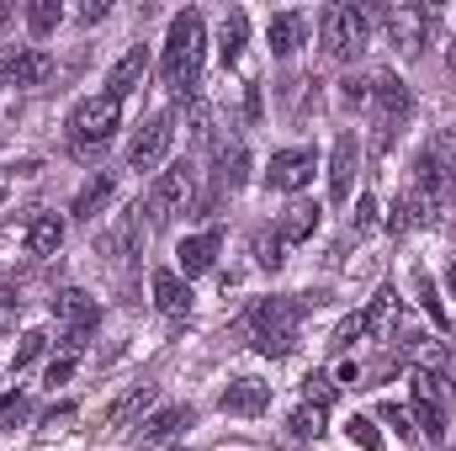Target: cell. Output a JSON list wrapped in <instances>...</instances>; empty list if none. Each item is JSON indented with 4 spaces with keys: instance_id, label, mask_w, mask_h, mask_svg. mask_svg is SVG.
I'll return each instance as SVG.
<instances>
[{
    "instance_id": "1",
    "label": "cell",
    "mask_w": 456,
    "mask_h": 451,
    "mask_svg": "<svg viewBox=\"0 0 456 451\" xmlns=\"http://www.w3.org/2000/svg\"><path fill=\"white\" fill-rule=\"evenodd\" d=\"M202 53H208V27L197 11H181L170 16V37H165V59H159V75L175 96H197V80H202Z\"/></svg>"
},
{
    "instance_id": "2",
    "label": "cell",
    "mask_w": 456,
    "mask_h": 451,
    "mask_svg": "<svg viewBox=\"0 0 456 451\" xmlns=\"http://www.w3.org/2000/svg\"><path fill=\"white\" fill-rule=\"evenodd\" d=\"M319 37H324V53H330L335 64L361 59V48L371 43V11H366V5H324Z\"/></svg>"
},
{
    "instance_id": "3",
    "label": "cell",
    "mask_w": 456,
    "mask_h": 451,
    "mask_svg": "<svg viewBox=\"0 0 456 451\" xmlns=\"http://www.w3.org/2000/svg\"><path fill=\"white\" fill-rule=\"evenodd\" d=\"M297 303L292 298H265V303H255V314H249V335H255V350L260 356H292L297 350Z\"/></svg>"
},
{
    "instance_id": "4",
    "label": "cell",
    "mask_w": 456,
    "mask_h": 451,
    "mask_svg": "<svg viewBox=\"0 0 456 451\" xmlns=\"http://www.w3.org/2000/svg\"><path fill=\"white\" fill-rule=\"evenodd\" d=\"M186 208H197V165L181 160V165H170V170L154 176V186H149V218L154 224H170Z\"/></svg>"
},
{
    "instance_id": "5",
    "label": "cell",
    "mask_w": 456,
    "mask_h": 451,
    "mask_svg": "<svg viewBox=\"0 0 456 451\" xmlns=\"http://www.w3.org/2000/svg\"><path fill=\"white\" fill-rule=\"evenodd\" d=\"M117 127H122V102H112V96H86V102L69 112V138H75L80 154L112 144Z\"/></svg>"
},
{
    "instance_id": "6",
    "label": "cell",
    "mask_w": 456,
    "mask_h": 451,
    "mask_svg": "<svg viewBox=\"0 0 456 451\" xmlns=\"http://www.w3.org/2000/svg\"><path fill=\"white\" fill-rule=\"evenodd\" d=\"M430 21H436L430 5H387V11H382V27H387L393 48H398L403 59H419V53H425V43H430Z\"/></svg>"
},
{
    "instance_id": "7",
    "label": "cell",
    "mask_w": 456,
    "mask_h": 451,
    "mask_svg": "<svg viewBox=\"0 0 456 451\" xmlns=\"http://www.w3.org/2000/svg\"><path fill=\"white\" fill-rule=\"evenodd\" d=\"M414 112V96H409V86L398 80V75H377L371 80V117H377V144H387L403 122Z\"/></svg>"
},
{
    "instance_id": "8",
    "label": "cell",
    "mask_w": 456,
    "mask_h": 451,
    "mask_svg": "<svg viewBox=\"0 0 456 451\" xmlns=\"http://www.w3.org/2000/svg\"><path fill=\"white\" fill-rule=\"evenodd\" d=\"M53 319L64 324L69 350H80L86 340L96 335V324H102V308H96V298H91V292H80V287H64V292L53 298Z\"/></svg>"
},
{
    "instance_id": "9",
    "label": "cell",
    "mask_w": 456,
    "mask_h": 451,
    "mask_svg": "<svg viewBox=\"0 0 456 451\" xmlns=\"http://www.w3.org/2000/svg\"><path fill=\"white\" fill-rule=\"evenodd\" d=\"M170 144H175V117L170 112L149 117V122L138 127V138L127 144V165H133V170H154V165H165Z\"/></svg>"
},
{
    "instance_id": "10",
    "label": "cell",
    "mask_w": 456,
    "mask_h": 451,
    "mask_svg": "<svg viewBox=\"0 0 456 451\" xmlns=\"http://www.w3.org/2000/svg\"><path fill=\"white\" fill-rule=\"evenodd\" d=\"M314 149H276L271 154V170H265V186L271 192H303L314 181Z\"/></svg>"
},
{
    "instance_id": "11",
    "label": "cell",
    "mask_w": 456,
    "mask_h": 451,
    "mask_svg": "<svg viewBox=\"0 0 456 451\" xmlns=\"http://www.w3.org/2000/svg\"><path fill=\"white\" fill-rule=\"evenodd\" d=\"M409 414H414V430H425L430 441L446 436V404H441L430 372H414V409H409Z\"/></svg>"
},
{
    "instance_id": "12",
    "label": "cell",
    "mask_w": 456,
    "mask_h": 451,
    "mask_svg": "<svg viewBox=\"0 0 456 451\" xmlns=\"http://www.w3.org/2000/svg\"><path fill=\"white\" fill-rule=\"evenodd\" d=\"M218 409H224V414H239V420L265 414V409H271V382H260V377H233L224 388V398H218Z\"/></svg>"
},
{
    "instance_id": "13",
    "label": "cell",
    "mask_w": 456,
    "mask_h": 451,
    "mask_svg": "<svg viewBox=\"0 0 456 451\" xmlns=\"http://www.w3.org/2000/svg\"><path fill=\"white\" fill-rule=\"evenodd\" d=\"M0 80H5V86H43V80H53V53H43V48H16V53L0 59Z\"/></svg>"
},
{
    "instance_id": "14",
    "label": "cell",
    "mask_w": 456,
    "mask_h": 451,
    "mask_svg": "<svg viewBox=\"0 0 456 451\" xmlns=\"http://www.w3.org/2000/svg\"><path fill=\"white\" fill-rule=\"evenodd\" d=\"M355 170H361V138H355V133H340V138H335V154H330V197H335V202H350Z\"/></svg>"
},
{
    "instance_id": "15",
    "label": "cell",
    "mask_w": 456,
    "mask_h": 451,
    "mask_svg": "<svg viewBox=\"0 0 456 451\" xmlns=\"http://www.w3.org/2000/svg\"><path fill=\"white\" fill-rule=\"evenodd\" d=\"M218 250H224V234H218V228H202V234H191V239H181V250H175V260H181V271H186V282H191V276H202V271H213V260H218Z\"/></svg>"
},
{
    "instance_id": "16",
    "label": "cell",
    "mask_w": 456,
    "mask_h": 451,
    "mask_svg": "<svg viewBox=\"0 0 456 451\" xmlns=\"http://www.w3.org/2000/svg\"><path fill=\"white\" fill-rule=\"evenodd\" d=\"M143 75H149V48H143V43H133V48L112 64V75H107V96H112V102L133 96V91L143 86Z\"/></svg>"
},
{
    "instance_id": "17",
    "label": "cell",
    "mask_w": 456,
    "mask_h": 451,
    "mask_svg": "<svg viewBox=\"0 0 456 451\" xmlns=\"http://www.w3.org/2000/svg\"><path fill=\"white\" fill-rule=\"evenodd\" d=\"M186 425H191V409H186V404H165V409L149 414V425L138 430V451H154V447H165V441H175Z\"/></svg>"
},
{
    "instance_id": "18",
    "label": "cell",
    "mask_w": 456,
    "mask_h": 451,
    "mask_svg": "<svg viewBox=\"0 0 456 451\" xmlns=\"http://www.w3.org/2000/svg\"><path fill=\"white\" fill-rule=\"evenodd\" d=\"M265 37H271V53H276V59H292V53L303 48V37H308V16H303V11H276V16L265 21Z\"/></svg>"
},
{
    "instance_id": "19",
    "label": "cell",
    "mask_w": 456,
    "mask_h": 451,
    "mask_svg": "<svg viewBox=\"0 0 456 451\" xmlns=\"http://www.w3.org/2000/svg\"><path fill=\"white\" fill-rule=\"evenodd\" d=\"M154 308L165 319H186L191 314V282L181 271H154Z\"/></svg>"
},
{
    "instance_id": "20",
    "label": "cell",
    "mask_w": 456,
    "mask_h": 451,
    "mask_svg": "<svg viewBox=\"0 0 456 451\" xmlns=\"http://www.w3.org/2000/svg\"><path fill=\"white\" fill-rule=\"evenodd\" d=\"M107 255H112L117 266H127L133 255H143V208H133V213L117 218V228L107 234Z\"/></svg>"
},
{
    "instance_id": "21",
    "label": "cell",
    "mask_w": 456,
    "mask_h": 451,
    "mask_svg": "<svg viewBox=\"0 0 456 451\" xmlns=\"http://www.w3.org/2000/svg\"><path fill=\"white\" fill-rule=\"evenodd\" d=\"M436 208H441V202H436L430 192H419V186H414V192H409V197L393 208V234H409V228L436 224Z\"/></svg>"
},
{
    "instance_id": "22",
    "label": "cell",
    "mask_w": 456,
    "mask_h": 451,
    "mask_svg": "<svg viewBox=\"0 0 456 451\" xmlns=\"http://www.w3.org/2000/svg\"><path fill=\"white\" fill-rule=\"evenodd\" d=\"M314 228H319V202H292L276 218V239L281 244H303V239H314Z\"/></svg>"
},
{
    "instance_id": "23",
    "label": "cell",
    "mask_w": 456,
    "mask_h": 451,
    "mask_svg": "<svg viewBox=\"0 0 456 451\" xmlns=\"http://www.w3.org/2000/svg\"><path fill=\"white\" fill-rule=\"evenodd\" d=\"M59 244H64V218L59 213H37L27 224V250L32 255H59Z\"/></svg>"
},
{
    "instance_id": "24",
    "label": "cell",
    "mask_w": 456,
    "mask_h": 451,
    "mask_svg": "<svg viewBox=\"0 0 456 451\" xmlns=\"http://www.w3.org/2000/svg\"><path fill=\"white\" fill-rule=\"evenodd\" d=\"M107 202H112V176H91V181L80 186V197H75V208H69V213H75L80 224H91Z\"/></svg>"
},
{
    "instance_id": "25",
    "label": "cell",
    "mask_w": 456,
    "mask_h": 451,
    "mask_svg": "<svg viewBox=\"0 0 456 451\" xmlns=\"http://www.w3.org/2000/svg\"><path fill=\"white\" fill-rule=\"evenodd\" d=\"M149 398H154V382H133L127 393H117L112 404H107V414H102V420H107V425H127V420H133Z\"/></svg>"
},
{
    "instance_id": "26",
    "label": "cell",
    "mask_w": 456,
    "mask_h": 451,
    "mask_svg": "<svg viewBox=\"0 0 456 451\" xmlns=\"http://www.w3.org/2000/svg\"><path fill=\"white\" fill-rule=\"evenodd\" d=\"M244 37H249V16H244V11H228L224 27H218V53H224V64H233V59L244 53Z\"/></svg>"
},
{
    "instance_id": "27",
    "label": "cell",
    "mask_w": 456,
    "mask_h": 451,
    "mask_svg": "<svg viewBox=\"0 0 456 451\" xmlns=\"http://www.w3.org/2000/svg\"><path fill=\"white\" fill-rule=\"evenodd\" d=\"M244 176H249V154H244V149H224V154H218V186H224V192H239Z\"/></svg>"
},
{
    "instance_id": "28",
    "label": "cell",
    "mask_w": 456,
    "mask_h": 451,
    "mask_svg": "<svg viewBox=\"0 0 456 451\" xmlns=\"http://www.w3.org/2000/svg\"><path fill=\"white\" fill-rule=\"evenodd\" d=\"M59 21H64V5H59V0H32V5H27V27H32L37 37H48Z\"/></svg>"
},
{
    "instance_id": "29",
    "label": "cell",
    "mask_w": 456,
    "mask_h": 451,
    "mask_svg": "<svg viewBox=\"0 0 456 451\" xmlns=\"http://www.w3.org/2000/svg\"><path fill=\"white\" fill-rule=\"evenodd\" d=\"M345 436H350V447H361V451H382V436H377V425L366 414H350L345 420Z\"/></svg>"
},
{
    "instance_id": "30",
    "label": "cell",
    "mask_w": 456,
    "mask_h": 451,
    "mask_svg": "<svg viewBox=\"0 0 456 451\" xmlns=\"http://www.w3.org/2000/svg\"><path fill=\"white\" fill-rule=\"evenodd\" d=\"M292 436H297V441H319V436H324V409L303 404V409L292 414Z\"/></svg>"
},
{
    "instance_id": "31",
    "label": "cell",
    "mask_w": 456,
    "mask_h": 451,
    "mask_svg": "<svg viewBox=\"0 0 456 451\" xmlns=\"http://www.w3.org/2000/svg\"><path fill=\"white\" fill-rule=\"evenodd\" d=\"M43 345H48V335H43V330H27V335L16 340V356H11V372H21V366H32V361L43 356Z\"/></svg>"
},
{
    "instance_id": "32",
    "label": "cell",
    "mask_w": 456,
    "mask_h": 451,
    "mask_svg": "<svg viewBox=\"0 0 456 451\" xmlns=\"http://www.w3.org/2000/svg\"><path fill=\"white\" fill-rule=\"evenodd\" d=\"M27 414H32L27 393H0V430H16V425H21Z\"/></svg>"
},
{
    "instance_id": "33",
    "label": "cell",
    "mask_w": 456,
    "mask_h": 451,
    "mask_svg": "<svg viewBox=\"0 0 456 451\" xmlns=\"http://www.w3.org/2000/svg\"><path fill=\"white\" fill-rule=\"evenodd\" d=\"M281 250H287V244H281L276 234H260V239H255V260H260L265 271H281V260H287Z\"/></svg>"
},
{
    "instance_id": "34",
    "label": "cell",
    "mask_w": 456,
    "mask_h": 451,
    "mask_svg": "<svg viewBox=\"0 0 456 451\" xmlns=\"http://www.w3.org/2000/svg\"><path fill=\"white\" fill-rule=\"evenodd\" d=\"M303 393H308V404H314V409H324V404L335 398V377H330V372H314V377L303 382Z\"/></svg>"
},
{
    "instance_id": "35",
    "label": "cell",
    "mask_w": 456,
    "mask_h": 451,
    "mask_svg": "<svg viewBox=\"0 0 456 451\" xmlns=\"http://www.w3.org/2000/svg\"><path fill=\"white\" fill-rule=\"evenodd\" d=\"M377 228V197H355V213H350V234H371Z\"/></svg>"
},
{
    "instance_id": "36",
    "label": "cell",
    "mask_w": 456,
    "mask_h": 451,
    "mask_svg": "<svg viewBox=\"0 0 456 451\" xmlns=\"http://www.w3.org/2000/svg\"><path fill=\"white\" fill-rule=\"evenodd\" d=\"M340 96H345V107H371V80L350 75V80H340Z\"/></svg>"
},
{
    "instance_id": "37",
    "label": "cell",
    "mask_w": 456,
    "mask_h": 451,
    "mask_svg": "<svg viewBox=\"0 0 456 451\" xmlns=\"http://www.w3.org/2000/svg\"><path fill=\"white\" fill-rule=\"evenodd\" d=\"M377 420H382V425H393L398 436H414V414H409V409H398V404H382V409H377Z\"/></svg>"
},
{
    "instance_id": "38",
    "label": "cell",
    "mask_w": 456,
    "mask_h": 451,
    "mask_svg": "<svg viewBox=\"0 0 456 451\" xmlns=\"http://www.w3.org/2000/svg\"><path fill=\"white\" fill-rule=\"evenodd\" d=\"M16 308H21V292H16V282H5V276H0V330L16 319Z\"/></svg>"
},
{
    "instance_id": "39",
    "label": "cell",
    "mask_w": 456,
    "mask_h": 451,
    "mask_svg": "<svg viewBox=\"0 0 456 451\" xmlns=\"http://www.w3.org/2000/svg\"><path fill=\"white\" fill-rule=\"evenodd\" d=\"M361 335H366V314H350L340 330H335V345H355Z\"/></svg>"
},
{
    "instance_id": "40",
    "label": "cell",
    "mask_w": 456,
    "mask_h": 451,
    "mask_svg": "<svg viewBox=\"0 0 456 451\" xmlns=\"http://www.w3.org/2000/svg\"><path fill=\"white\" fill-rule=\"evenodd\" d=\"M414 282H419V292H425L430 314H436V319H441V330H446V308H441V298H436V287H430V271H414Z\"/></svg>"
},
{
    "instance_id": "41",
    "label": "cell",
    "mask_w": 456,
    "mask_h": 451,
    "mask_svg": "<svg viewBox=\"0 0 456 451\" xmlns=\"http://www.w3.org/2000/svg\"><path fill=\"white\" fill-rule=\"evenodd\" d=\"M69 372H75V350H69V356H53V361H48V388L69 382Z\"/></svg>"
},
{
    "instance_id": "42",
    "label": "cell",
    "mask_w": 456,
    "mask_h": 451,
    "mask_svg": "<svg viewBox=\"0 0 456 451\" xmlns=\"http://www.w3.org/2000/svg\"><path fill=\"white\" fill-rule=\"evenodd\" d=\"M107 16V0H91V5H80V21H102Z\"/></svg>"
},
{
    "instance_id": "43",
    "label": "cell",
    "mask_w": 456,
    "mask_h": 451,
    "mask_svg": "<svg viewBox=\"0 0 456 451\" xmlns=\"http://www.w3.org/2000/svg\"><path fill=\"white\" fill-rule=\"evenodd\" d=\"M11 16H16V5H11V0H0V27H5Z\"/></svg>"
},
{
    "instance_id": "44",
    "label": "cell",
    "mask_w": 456,
    "mask_h": 451,
    "mask_svg": "<svg viewBox=\"0 0 456 451\" xmlns=\"http://www.w3.org/2000/svg\"><path fill=\"white\" fill-rule=\"evenodd\" d=\"M446 287H452V292H456V266H452V271H446Z\"/></svg>"
},
{
    "instance_id": "45",
    "label": "cell",
    "mask_w": 456,
    "mask_h": 451,
    "mask_svg": "<svg viewBox=\"0 0 456 451\" xmlns=\"http://www.w3.org/2000/svg\"><path fill=\"white\" fill-rule=\"evenodd\" d=\"M0 202H5V186H0Z\"/></svg>"
}]
</instances>
